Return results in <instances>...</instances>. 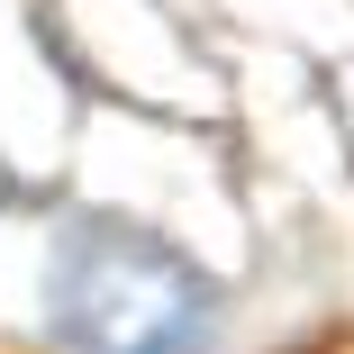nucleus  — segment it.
<instances>
[{
    "label": "nucleus",
    "instance_id": "nucleus-1",
    "mask_svg": "<svg viewBox=\"0 0 354 354\" xmlns=\"http://www.w3.org/2000/svg\"><path fill=\"white\" fill-rule=\"evenodd\" d=\"M46 309L73 354H209L218 336L209 281L136 227H73L55 245Z\"/></svg>",
    "mask_w": 354,
    "mask_h": 354
}]
</instances>
